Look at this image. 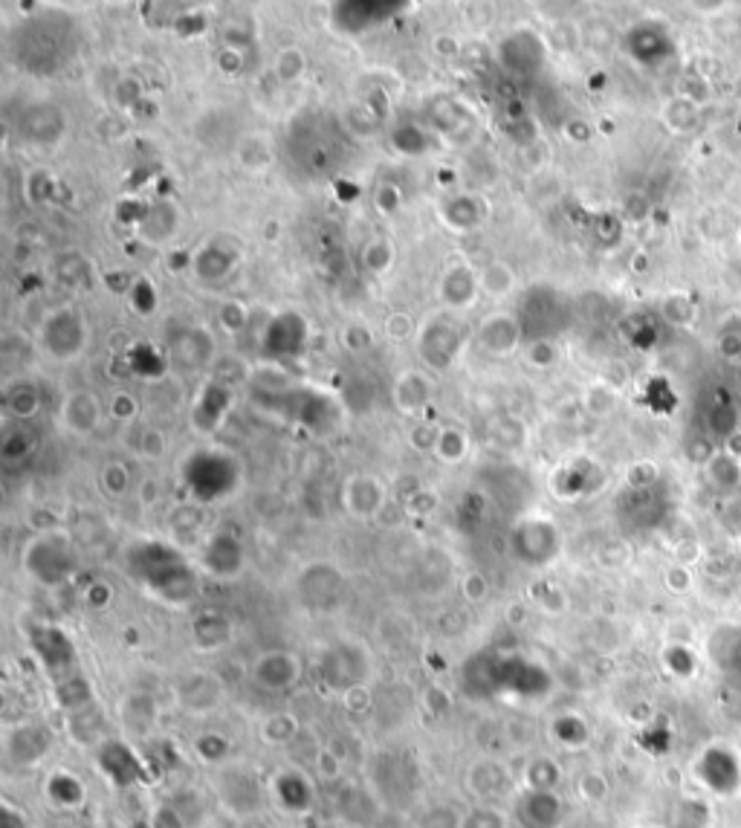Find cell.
Here are the masks:
<instances>
[{
    "instance_id": "6da1fadb",
    "label": "cell",
    "mask_w": 741,
    "mask_h": 828,
    "mask_svg": "<svg viewBox=\"0 0 741 828\" xmlns=\"http://www.w3.org/2000/svg\"><path fill=\"white\" fill-rule=\"evenodd\" d=\"M131 565L142 571V585L171 606H183L197 594V580L186 559L171 545L145 542L131 553Z\"/></svg>"
},
{
    "instance_id": "e575fe53",
    "label": "cell",
    "mask_w": 741,
    "mask_h": 828,
    "mask_svg": "<svg viewBox=\"0 0 741 828\" xmlns=\"http://www.w3.org/2000/svg\"><path fill=\"white\" fill-rule=\"evenodd\" d=\"M464 591H467L469 600H478L481 594H487V582L481 580L478 574H469L467 580H464Z\"/></svg>"
},
{
    "instance_id": "e0dca14e",
    "label": "cell",
    "mask_w": 741,
    "mask_h": 828,
    "mask_svg": "<svg viewBox=\"0 0 741 828\" xmlns=\"http://www.w3.org/2000/svg\"><path fill=\"white\" fill-rule=\"evenodd\" d=\"M519 325L510 322V316H495L484 325L481 331V345L493 354H507L516 348V339H519Z\"/></svg>"
},
{
    "instance_id": "8992f818",
    "label": "cell",
    "mask_w": 741,
    "mask_h": 828,
    "mask_svg": "<svg viewBox=\"0 0 741 828\" xmlns=\"http://www.w3.org/2000/svg\"><path fill=\"white\" fill-rule=\"evenodd\" d=\"M32 649H35L38 661L44 663V669L55 678V684L70 678V666L76 661V649H73V640L64 635L58 626H41L32 635Z\"/></svg>"
},
{
    "instance_id": "ba28073f",
    "label": "cell",
    "mask_w": 741,
    "mask_h": 828,
    "mask_svg": "<svg viewBox=\"0 0 741 828\" xmlns=\"http://www.w3.org/2000/svg\"><path fill=\"white\" fill-rule=\"evenodd\" d=\"M44 348L53 357H76L84 348V319L79 310H61L44 325Z\"/></svg>"
},
{
    "instance_id": "277c9868",
    "label": "cell",
    "mask_w": 741,
    "mask_h": 828,
    "mask_svg": "<svg viewBox=\"0 0 741 828\" xmlns=\"http://www.w3.org/2000/svg\"><path fill=\"white\" fill-rule=\"evenodd\" d=\"M513 551L527 565H548L559 553V530L548 519H527L513 533Z\"/></svg>"
},
{
    "instance_id": "5bb4252c",
    "label": "cell",
    "mask_w": 741,
    "mask_h": 828,
    "mask_svg": "<svg viewBox=\"0 0 741 828\" xmlns=\"http://www.w3.org/2000/svg\"><path fill=\"white\" fill-rule=\"evenodd\" d=\"M275 802L290 811V814H304L313 805V785L302 771H284L273 779Z\"/></svg>"
},
{
    "instance_id": "9a60e30c",
    "label": "cell",
    "mask_w": 741,
    "mask_h": 828,
    "mask_svg": "<svg viewBox=\"0 0 741 828\" xmlns=\"http://www.w3.org/2000/svg\"><path fill=\"white\" fill-rule=\"evenodd\" d=\"M220 698V684L215 681V678H209L206 672H197V675H192V678H186L183 684H180V704L183 707H189V710H197V713H203V710H209V707H215Z\"/></svg>"
},
{
    "instance_id": "484cf974",
    "label": "cell",
    "mask_w": 741,
    "mask_h": 828,
    "mask_svg": "<svg viewBox=\"0 0 741 828\" xmlns=\"http://www.w3.org/2000/svg\"><path fill=\"white\" fill-rule=\"evenodd\" d=\"M435 449H438V458H443V461H458V458L467 455V438L455 429H446L438 435Z\"/></svg>"
},
{
    "instance_id": "ab89813d",
    "label": "cell",
    "mask_w": 741,
    "mask_h": 828,
    "mask_svg": "<svg viewBox=\"0 0 741 828\" xmlns=\"http://www.w3.org/2000/svg\"><path fill=\"white\" fill-rule=\"evenodd\" d=\"M322 828H328V826H322Z\"/></svg>"
},
{
    "instance_id": "f35d334b",
    "label": "cell",
    "mask_w": 741,
    "mask_h": 828,
    "mask_svg": "<svg viewBox=\"0 0 741 828\" xmlns=\"http://www.w3.org/2000/svg\"><path fill=\"white\" fill-rule=\"evenodd\" d=\"M12 820H15V814H12L9 808H3V814H0V828H27L24 823H18V826H15Z\"/></svg>"
},
{
    "instance_id": "8fae6325",
    "label": "cell",
    "mask_w": 741,
    "mask_h": 828,
    "mask_svg": "<svg viewBox=\"0 0 741 828\" xmlns=\"http://www.w3.org/2000/svg\"><path fill=\"white\" fill-rule=\"evenodd\" d=\"M299 675H302V666L290 652H267L252 663V678L264 690H290V687H296Z\"/></svg>"
},
{
    "instance_id": "7a4b0ae2",
    "label": "cell",
    "mask_w": 741,
    "mask_h": 828,
    "mask_svg": "<svg viewBox=\"0 0 741 828\" xmlns=\"http://www.w3.org/2000/svg\"><path fill=\"white\" fill-rule=\"evenodd\" d=\"M24 565L41 585H61L76 571V551L64 533H41L27 545Z\"/></svg>"
},
{
    "instance_id": "4dcf8cb0",
    "label": "cell",
    "mask_w": 741,
    "mask_h": 828,
    "mask_svg": "<svg viewBox=\"0 0 741 828\" xmlns=\"http://www.w3.org/2000/svg\"><path fill=\"white\" fill-rule=\"evenodd\" d=\"M461 828H504V820L498 817V811H493V808H478V811H472L467 820L461 823Z\"/></svg>"
},
{
    "instance_id": "83f0119b",
    "label": "cell",
    "mask_w": 741,
    "mask_h": 828,
    "mask_svg": "<svg viewBox=\"0 0 741 828\" xmlns=\"http://www.w3.org/2000/svg\"><path fill=\"white\" fill-rule=\"evenodd\" d=\"M481 281H484V287H487L490 296H504L513 287V273L504 264H493V267H487V273H484Z\"/></svg>"
},
{
    "instance_id": "f546056e",
    "label": "cell",
    "mask_w": 741,
    "mask_h": 828,
    "mask_svg": "<svg viewBox=\"0 0 741 828\" xmlns=\"http://www.w3.org/2000/svg\"><path fill=\"white\" fill-rule=\"evenodd\" d=\"M365 264L374 273H385V267L391 264V249H388V244H383V241L368 244V249H365Z\"/></svg>"
},
{
    "instance_id": "4316f807",
    "label": "cell",
    "mask_w": 741,
    "mask_h": 828,
    "mask_svg": "<svg viewBox=\"0 0 741 828\" xmlns=\"http://www.w3.org/2000/svg\"><path fill=\"white\" fill-rule=\"evenodd\" d=\"M229 739H223L220 733H203L197 739V753L206 759V762H223L229 756Z\"/></svg>"
},
{
    "instance_id": "30bf717a",
    "label": "cell",
    "mask_w": 741,
    "mask_h": 828,
    "mask_svg": "<svg viewBox=\"0 0 741 828\" xmlns=\"http://www.w3.org/2000/svg\"><path fill=\"white\" fill-rule=\"evenodd\" d=\"M698 776L704 785H710L715 794H736L741 785V768L739 759L733 750H724V747H713L701 756V765H698Z\"/></svg>"
},
{
    "instance_id": "5b68a950",
    "label": "cell",
    "mask_w": 741,
    "mask_h": 828,
    "mask_svg": "<svg viewBox=\"0 0 741 828\" xmlns=\"http://www.w3.org/2000/svg\"><path fill=\"white\" fill-rule=\"evenodd\" d=\"M96 762H99V771L105 773L116 788H131V785L142 782V759L122 739L99 742Z\"/></svg>"
},
{
    "instance_id": "d590c367",
    "label": "cell",
    "mask_w": 741,
    "mask_h": 828,
    "mask_svg": "<svg viewBox=\"0 0 741 828\" xmlns=\"http://www.w3.org/2000/svg\"><path fill=\"white\" fill-rule=\"evenodd\" d=\"M113 414H116V417H131V414H134V400H131L128 394H119V397L113 400Z\"/></svg>"
},
{
    "instance_id": "3957f363",
    "label": "cell",
    "mask_w": 741,
    "mask_h": 828,
    "mask_svg": "<svg viewBox=\"0 0 741 828\" xmlns=\"http://www.w3.org/2000/svg\"><path fill=\"white\" fill-rule=\"evenodd\" d=\"M319 672H322V681H328L330 690L345 695L357 687H365V678L371 672V658L359 643H339L322 655Z\"/></svg>"
},
{
    "instance_id": "cb8c5ba5",
    "label": "cell",
    "mask_w": 741,
    "mask_h": 828,
    "mask_svg": "<svg viewBox=\"0 0 741 828\" xmlns=\"http://www.w3.org/2000/svg\"><path fill=\"white\" fill-rule=\"evenodd\" d=\"M553 736L565 747H579L585 742L588 730H585V724H582L579 716H559L553 721Z\"/></svg>"
},
{
    "instance_id": "d6a6232c",
    "label": "cell",
    "mask_w": 741,
    "mask_h": 828,
    "mask_svg": "<svg viewBox=\"0 0 741 828\" xmlns=\"http://www.w3.org/2000/svg\"><path fill=\"white\" fill-rule=\"evenodd\" d=\"M105 487H108V493H113V496H122L128 490V470L122 464H110L108 470H105Z\"/></svg>"
},
{
    "instance_id": "74e56055",
    "label": "cell",
    "mask_w": 741,
    "mask_h": 828,
    "mask_svg": "<svg viewBox=\"0 0 741 828\" xmlns=\"http://www.w3.org/2000/svg\"><path fill=\"white\" fill-rule=\"evenodd\" d=\"M145 455H151V458H157L160 455V449H163V441H160V435H154V432H148L145 435Z\"/></svg>"
},
{
    "instance_id": "ffe728a7",
    "label": "cell",
    "mask_w": 741,
    "mask_h": 828,
    "mask_svg": "<svg viewBox=\"0 0 741 828\" xmlns=\"http://www.w3.org/2000/svg\"><path fill=\"white\" fill-rule=\"evenodd\" d=\"M429 394H432V386H429V380L420 377V374H406V377H400V383L394 388L397 406H400L403 412H417L420 406H426Z\"/></svg>"
},
{
    "instance_id": "2e32d148",
    "label": "cell",
    "mask_w": 741,
    "mask_h": 828,
    "mask_svg": "<svg viewBox=\"0 0 741 828\" xmlns=\"http://www.w3.org/2000/svg\"><path fill=\"white\" fill-rule=\"evenodd\" d=\"M44 794L58 805V808H79L84 802V785L79 776L67 771L53 773L44 785Z\"/></svg>"
},
{
    "instance_id": "4fadbf2b",
    "label": "cell",
    "mask_w": 741,
    "mask_h": 828,
    "mask_svg": "<svg viewBox=\"0 0 741 828\" xmlns=\"http://www.w3.org/2000/svg\"><path fill=\"white\" fill-rule=\"evenodd\" d=\"M342 504L351 516L357 519H371L383 510L385 490L383 484L371 475H354L345 490H342Z\"/></svg>"
},
{
    "instance_id": "9c48e42d",
    "label": "cell",
    "mask_w": 741,
    "mask_h": 828,
    "mask_svg": "<svg viewBox=\"0 0 741 828\" xmlns=\"http://www.w3.org/2000/svg\"><path fill=\"white\" fill-rule=\"evenodd\" d=\"M50 747H53V733L47 727L29 724V721L6 733V756L21 768L38 765L50 753Z\"/></svg>"
},
{
    "instance_id": "603a6c76",
    "label": "cell",
    "mask_w": 741,
    "mask_h": 828,
    "mask_svg": "<svg viewBox=\"0 0 741 828\" xmlns=\"http://www.w3.org/2000/svg\"><path fill=\"white\" fill-rule=\"evenodd\" d=\"M524 779H527V788L533 791H556V782H559V768L550 762V759H533L524 771Z\"/></svg>"
},
{
    "instance_id": "836d02e7",
    "label": "cell",
    "mask_w": 741,
    "mask_h": 828,
    "mask_svg": "<svg viewBox=\"0 0 741 828\" xmlns=\"http://www.w3.org/2000/svg\"><path fill=\"white\" fill-rule=\"evenodd\" d=\"M223 322H226V328L238 331V328L247 322V316H244V310H241L238 304H226V307H223Z\"/></svg>"
},
{
    "instance_id": "d6986e66",
    "label": "cell",
    "mask_w": 741,
    "mask_h": 828,
    "mask_svg": "<svg viewBox=\"0 0 741 828\" xmlns=\"http://www.w3.org/2000/svg\"><path fill=\"white\" fill-rule=\"evenodd\" d=\"M194 635H197V643L203 649H220L229 643L232 637V623L223 617V614H203L197 623H194Z\"/></svg>"
},
{
    "instance_id": "d4e9b609",
    "label": "cell",
    "mask_w": 741,
    "mask_h": 828,
    "mask_svg": "<svg viewBox=\"0 0 741 828\" xmlns=\"http://www.w3.org/2000/svg\"><path fill=\"white\" fill-rule=\"evenodd\" d=\"M296 733H299V724H296V718L287 716V713L270 716L264 721V739L273 742V745H278V742H290Z\"/></svg>"
},
{
    "instance_id": "8d00e7d4",
    "label": "cell",
    "mask_w": 741,
    "mask_h": 828,
    "mask_svg": "<svg viewBox=\"0 0 741 828\" xmlns=\"http://www.w3.org/2000/svg\"><path fill=\"white\" fill-rule=\"evenodd\" d=\"M388 333H391L394 339H400V336H406V333H409V322H406V316H403V313H397V316L388 322Z\"/></svg>"
},
{
    "instance_id": "f1b7e54d",
    "label": "cell",
    "mask_w": 741,
    "mask_h": 828,
    "mask_svg": "<svg viewBox=\"0 0 741 828\" xmlns=\"http://www.w3.org/2000/svg\"><path fill=\"white\" fill-rule=\"evenodd\" d=\"M275 61H278V64H275V70H278V76H281L284 82H293L296 76H302L304 56L299 53V50H284V53L275 58Z\"/></svg>"
},
{
    "instance_id": "ac0fdd59",
    "label": "cell",
    "mask_w": 741,
    "mask_h": 828,
    "mask_svg": "<svg viewBox=\"0 0 741 828\" xmlns=\"http://www.w3.org/2000/svg\"><path fill=\"white\" fill-rule=\"evenodd\" d=\"M440 293L452 307H461L475 299V276L469 273V267H452L446 270V276L440 281Z\"/></svg>"
},
{
    "instance_id": "7402d4cb",
    "label": "cell",
    "mask_w": 741,
    "mask_h": 828,
    "mask_svg": "<svg viewBox=\"0 0 741 828\" xmlns=\"http://www.w3.org/2000/svg\"><path fill=\"white\" fill-rule=\"evenodd\" d=\"M472 773H475V776H484V782L472 788V791H475V794H481V797H487V794H490V797H495V794H504L507 779H510L507 771H504L498 762H478V765L472 768Z\"/></svg>"
},
{
    "instance_id": "44dd1931",
    "label": "cell",
    "mask_w": 741,
    "mask_h": 828,
    "mask_svg": "<svg viewBox=\"0 0 741 828\" xmlns=\"http://www.w3.org/2000/svg\"><path fill=\"white\" fill-rule=\"evenodd\" d=\"M96 417H99V403H96V397H90V394H73V397L67 400L64 420H67L70 429L87 432V429L96 426Z\"/></svg>"
},
{
    "instance_id": "1f68e13d",
    "label": "cell",
    "mask_w": 741,
    "mask_h": 828,
    "mask_svg": "<svg viewBox=\"0 0 741 828\" xmlns=\"http://www.w3.org/2000/svg\"><path fill=\"white\" fill-rule=\"evenodd\" d=\"M556 348L550 345V339H533V345H530V362L533 365H539V368H548V365H553L556 362Z\"/></svg>"
},
{
    "instance_id": "7c38bea8",
    "label": "cell",
    "mask_w": 741,
    "mask_h": 828,
    "mask_svg": "<svg viewBox=\"0 0 741 828\" xmlns=\"http://www.w3.org/2000/svg\"><path fill=\"white\" fill-rule=\"evenodd\" d=\"M203 568L212 577H235L244 568V548L232 533H215L203 548Z\"/></svg>"
},
{
    "instance_id": "52a82bcc",
    "label": "cell",
    "mask_w": 741,
    "mask_h": 828,
    "mask_svg": "<svg viewBox=\"0 0 741 828\" xmlns=\"http://www.w3.org/2000/svg\"><path fill=\"white\" fill-rule=\"evenodd\" d=\"M562 820H565V802L556 791L527 788L516 800V823H519V828H559Z\"/></svg>"
}]
</instances>
